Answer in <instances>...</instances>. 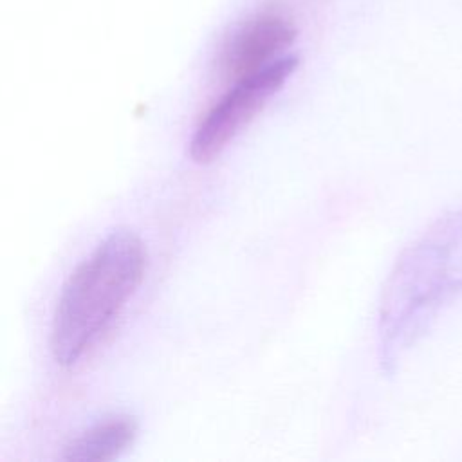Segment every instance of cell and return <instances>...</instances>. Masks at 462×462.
<instances>
[{
  "instance_id": "1",
  "label": "cell",
  "mask_w": 462,
  "mask_h": 462,
  "mask_svg": "<svg viewBox=\"0 0 462 462\" xmlns=\"http://www.w3.org/2000/svg\"><path fill=\"white\" fill-rule=\"evenodd\" d=\"M462 292V209L435 220L393 263L377 312L379 361L392 374L444 303Z\"/></svg>"
},
{
  "instance_id": "2",
  "label": "cell",
  "mask_w": 462,
  "mask_h": 462,
  "mask_svg": "<svg viewBox=\"0 0 462 462\" xmlns=\"http://www.w3.org/2000/svg\"><path fill=\"white\" fill-rule=\"evenodd\" d=\"M148 267L143 238L132 229L110 231L67 276L51 321L49 346L70 368L101 339L137 292Z\"/></svg>"
},
{
  "instance_id": "3",
  "label": "cell",
  "mask_w": 462,
  "mask_h": 462,
  "mask_svg": "<svg viewBox=\"0 0 462 462\" xmlns=\"http://www.w3.org/2000/svg\"><path fill=\"white\" fill-rule=\"evenodd\" d=\"M294 69L296 58L285 56L238 78L197 125L188 144L189 157L199 164L215 161L263 108L267 99L282 88Z\"/></svg>"
},
{
  "instance_id": "4",
  "label": "cell",
  "mask_w": 462,
  "mask_h": 462,
  "mask_svg": "<svg viewBox=\"0 0 462 462\" xmlns=\"http://www.w3.org/2000/svg\"><path fill=\"white\" fill-rule=\"evenodd\" d=\"M291 25L278 16H258L238 29L226 43L220 67L231 78H242L276 61L274 56L292 42Z\"/></svg>"
},
{
  "instance_id": "5",
  "label": "cell",
  "mask_w": 462,
  "mask_h": 462,
  "mask_svg": "<svg viewBox=\"0 0 462 462\" xmlns=\"http://www.w3.org/2000/svg\"><path fill=\"white\" fill-rule=\"evenodd\" d=\"M139 422L126 413L106 415L76 437L65 446L61 457L72 462H106L121 457L137 439Z\"/></svg>"
}]
</instances>
